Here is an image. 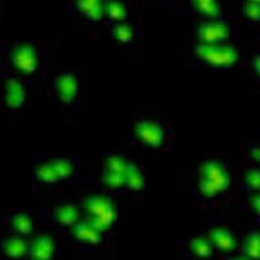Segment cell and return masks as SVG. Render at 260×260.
<instances>
[{
    "label": "cell",
    "mask_w": 260,
    "mask_h": 260,
    "mask_svg": "<svg viewBox=\"0 0 260 260\" xmlns=\"http://www.w3.org/2000/svg\"><path fill=\"white\" fill-rule=\"evenodd\" d=\"M231 186L229 175L224 163L217 159L202 162L198 167V191L205 198L221 194Z\"/></svg>",
    "instance_id": "1"
},
{
    "label": "cell",
    "mask_w": 260,
    "mask_h": 260,
    "mask_svg": "<svg viewBox=\"0 0 260 260\" xmlns=\"http://www.w3.org/2000/svg\"><path fill=\"white\" fill-rule=\"evenodd\" d=\"M86 220L100 232L108 231L117 220V208L111 198L103 194H90L82 204Z\"/></svg>",
    "instance_id": "2"
},
{
    "label": "cell",
    "mask_w": 260,
    "mask_h": 260,
    "mask_svg": "<svg viewBox=\"0 0 260 260\" xmlns=\"http://www.w3.org/2000/svg\"><path fill=\"white\" fill-rule=\"evenodd\" d=\"M194 51L198 59H201L202 62L220 69L232 68L239 61V51L229 45L201 42L196 46Z\"/></svg>",
    "instance_id": "3"
},
{
    "label": "cell",
    "mask_w": 260,
    "mask_h": 260,
    "mask_svg": "<svg viewBox=\"0 0 260 260\" xmlns=\"http://www.w3.org/2000/svg\"><path fill=\"white\" fill-rule=\"evenodd\" d=\"M74 165L70 159H50L34 169V179L45 185L61 182L73 174Z\"/></svg>",
    "instance_id": "4"
},
{
    "label": "cell",
    "mask_w": 260,
    "mask_h": 260,
    "mask_svg": "<svg viewBox=\"0 0 260 260\" xmlns=\"http://www.w3.org/2000/svg\"><path fill=\"white\" fill-rule=\"evenodd\" d=\"M134 135L140 143L148 148L160 147L165 142V131L159 121L143 119L134 125Z\"/></svg>",
    "instance_id": "5"
},
{
    "label": "cell",
    "mask_w": 260,
    "mask_h": 260,
    "mask_svg": "<svg viewBox=\"0 0 260 260\" xmlns=\"http://www.w3.org/2000/svg\"><path fill=\"white\" fill-rule=\"evenodd\" d=\"M10 63L16 72L32 74L37 70V50L31 43H16L10 51Z\"/></svg>",
    "instance_id": "6"
},
{
    "label": "cell",
    "mask_w": 260,
    "mask_h": 260,
    "mask_svg": "<svg viewBox=\"0 0 260 260\" xmlns=\"http://www.w3.org/2000/svg\"><path fill=\"white\" fill-rule=\"evenodd\" d=\"M197 35L201 42L220 43L229 38L231 28L224 20L210 19L198 26Z\"/></svg>",
    "instance_id": "7"
},
{
    "label": "cell",
    "mask_w": 260,
    "mask_h": 260,
    "mask_svg": "<svg viewBox=\"0 0 260 260\" xmlns=\"http://www.w3.org/2000/svg\"><path fill=\"white\" fill-rule=\"evenodd\" d=\"M72 8L92 23H98L105 16V0H70Z\"/></svg>",
    "instance_id": "8"
},
{
    "label": "cell",
    "mask_w": 260,
    "mask_h": 260,
    "mask_svg": "<svg viewBox=\"0 0 260 260\" xmlns=\"http://www.w3.org/2000/svg\"><path fill=\"white\" fill-rule=\"evenodd\" d=\"M55 94L59 100L70 104L74 99L77 98L78 93V80L74 74L61 73L55 77L54 81Z\"/></svg>",
    "instance_id": "9"
},
{
    "label": "cell",
    "mask_w": 260,
    "mask_h": 260,
    "mask_svg": "<svg viewBox=\"0 0 260 260\" xmlns=\"http://www.w3.org/2000/svg\"><path fill=\"white\" fill-rule=\"evenodd\" d=\"M3 100L4 104L11 109H18L23 105L26 100V90L23 88V84L18 78H6L3 85Z\"/></svg>",
    "instance_id": "10"
},
{
    "label": "cell",
    "mask_w": 260,
    "mask_h": 260,
    "mask_svg": "<svg viewBox=\"0 0 260 260\" xmlns=\"http://www.w3.org/2000/svg\"><path fill=\"white\" fill-rule=\"evenodd\" d=\"M54 252V240L49 235H38L30 243L28 256L34 260H49L53 257Z\"/></svg>",
    "instance_id": "11"
},
{
    "label": "cell",
    "mask_w": 260,
    "mask_h": 260,
    "mask_svg": "<svg viewBox=\"0 0 260 260\" xmlns=\"http://www.w3.org/2000/svg\"><path fill=\"white\" fill-rule=\"evenodd\" d=\"M101 232L99 231L93 224H90L88 220H78L73 225V236L74 239L82 244L90 245V247H96L100 244L101 241Z\"/></svg>",
    "instance_id": "12"
},
{
    "label": "cell",
    "mask_w": 260,
    "mask_h": 260,
    "mask_svg": "<svg viewBox=\"0 0 260 260\" xmlns=\"http://www.w3.org/2000/svg\"><path fill=\"white\" fill-rule=\"evenodd\" d=\"M53 220L61 226H73L80 220V209L73 204H62L53 210Z\"/></svg>",
    "instance_id": "13"
},
{
    "label": "cell",
    "mask_w": 260,
    "mask_h": 260,
    "mask_svg": "<svg viewBox=\"0 0 260 260\" xmlns=\"http://www.w3.org/2000/svg\"><path fill=\"white\" fill-rule=\"evenodd\" d=\"M129 6L127 0H105L104 19L115 23L125 22L128 18Z\"/></svg>",
    "instance_id": "14"
},
{
    "label": "cell",
    "mask_w": 260,
    "mask_h": 260,
    "mask_svg": "<svg viewBox=\"0 0 260 260\" xmlns=\"http://www.w3.org/2000/svg\"><path fill=\"white\" fill-rule=\"evenodd\" d=\"M210 243L213 247L221 251V252H232L236 248V239L232 232H229L228 229L216 228L213 229L209 235Z\"/></svg>",
    "instance_id": "15"
},
{
    "label": "cell",
    "mask_w": 260,
    "mask_h": 260,
    "mask_svg": "<svg viewBox=\"0 0 260 260\" xmlns=\"http://www.w3.org/2000/svg\"><path fill=\"white\" fill-rule=\"evenodd\" d=\"M30 243L24 240V236H11L3 241V252L12 259H22L28 255Z\"/></svg>",
    "instance_id": "16"
},
{
    "label": "cell",
    "mask_w": 260,
    "mask_h": 260,
    "mask_svg": "<svg viewBox=\"0 0 260 260\" xmlns=\"http://www.w3.org/2000/svg\"><path fill=\"white\" fill-rule=\"evenodd\" d=\"M191 8L197 14L210 19H220L222 16L221 4L218 0H190Z\"/></svg>",
    "instance_id": "17"
},
{
    "label": "cell",
    "mask_w": 260,
    "mask_h": 260,
    "mask_svg": "<svg viewBox=\"0 0 260 260\" xmlns=\"http://www.w3.org/2000/svg\"><path fill=\"white\" fill-rule=\"evenodd\" d=\"M10 226L19 236H30L34 232V224H32L31 217L24 212H18V213L12 214L10 217Z\"/></svg>",
    "instance_id": "18"
},
{
    "label": "cell",
    "mask_w": 260,
    "mask_h": 260,
    "mask_svg": "<svg viewBox=\"0 0 260 260\" xmlns=\"http://www.w3.org/2000/svg\"><path fill=\"white\" fill-rule=\"evenodd\" d=\"M144 186V177L140 167L135 162H129L125 171V187L129 190L139 191Z\"/></svg>",
    "instance_id": "19"
},
{
    "label": "cell",
    "mask_w": 260,
    "mask_h": 260,
    "mask_svg": "<svg viewBox=\"0 0 260 260\" xmlns=\"http://www.w3.org/2000/svg\"><path fill=\"white\" fill-rule=\"evenodd\" d=\"M243 257L253 260L260 259V232H251L244 237Z\"/></svg>",
    "instance_id": "20"
},
{
    "label": "cell",
    "mask_w": 260,
    "mask_h": 260,
    "mask_svg": "<svg viewBox=\"0 0 260 260\" xmlns=\"http://www.w3.org/2000/svg\"><path fill=\"white\" fill-rule=\"evenodd\" d=\"M190 252L194 255L198 259H205L209 257L213 252V244L210 243V240L205 239V237H194L190 241Z\"/></svg>",
    "instance_id": "21"
},
{
    "label": "cell",
    "mask_w": 260,
    "mask_h": 260,
    "mask_svg": "<svg viewBox=\"0 0 260 260\" xmlns=\"http://www.w3.org/2000/svg\"><path fill=\"white\" fill-rule=\"evenodd\" d=\"M101 179H103V183L105 186L108 189H112V190H120V189L125 187V174L104 170L103 175H101Z\"/></svg>",
    "instance_id": "22"
},
{
    "label": "cell",
    "mask_w": 260,
    "mask_h": 260,
    "mask_svg": "<svg viewBox=\"0 0 260 260\" xmlns=\"http://www.w3.org/2000/svg\"><path fill=\"white\" fill-rule=\"evenodd\" d=\"M112 35L117 42L127 43L134 38V28L128 23L120 22V23H116L113 26Z\"/></svg>",
    "instance_id": "23"
},
{
    "label": "cell",
    "mask_w": 260,
    "mask_h": 260,
    "mask_svg": "<svg viewBox=\"0 0 260 260\" xmlns=\"http://www.w3.org/2000/svg\"><path fill=\"white\" fill-rule=\"evenodd\" d=\"M128 163L124 159V156L121 155H111L105 159L104 170L113 171V173H120V174H125Z\"/></svg>",
    "instance_id": "24"
},
{
    "label": "cell",
    "mask_w": 260,
    "mask_h": 260,
    "mask_svg": "<svg viewBox=\"0 0 260 260\" xmlns=\"http://www.w3.org/2000/svg\"><path fill=\"white\" fill-rule=\"evenodd\" d=\"M244 183L249 190H260V169H249L244 175Z\"/></svg>",
    "instance_id": "25"
},
{
    "label": "cell",
    "mask_w": 260,
    "mask_h": 260,
    "mask_svg": "<svg viewBox=\"0 0 260 260\" xmlns=\"http://www.w3.org/2000/svg\"><path fill=\"white\" fill-rule=\"evenodd\" d=\"M243 12L244 15L252 22H260V3H253V2H244L243 6Z\"/></svg>",
    "instance_id": "26"
},
{
    "label": "cell",
    "mask_w": 260,
    "mask_h": 260,
    "mask_svg": "<svg viewBox=\"0 0 260 260\" xmlns=\"http://www.w3.org/2000/svg\"><path fill=\"white\" fill-rule=\"evenodd\" d=\"M252 210L255 212V213L257 214V216H260V193L256 196H253L252 198Z\"/></svg>",
    "instance_id": "27"
},
{
    "label": "cell",
    "mask_w": 260,
    "mask_h": 260,
    "mask_svg": "<svg viewBox=\"0 0 260 260\" xmlns=\"http://www.w3.org/2000/svg\"><path fill=\"white\" fill-rule=\"evenodd\" d=\"M251 155H252L253 159L260 163V146L252 148V151H251Z\"/></svg>",
    "instance_id": "28"
},
{
    "label": "cell",
    "mask_w": 260,
    "mask_h": 260,
    "mask_svg": "<svg viewBox=\"0 0 260 260\" xmlns=\"http://www.w3.org/2000/svg\"><path fill=\"white\" fill-rule=\"evenodd\" d=\"M253 70L260 77V55L255 57V59H253Z\"/></svg>",
    "instance_id": "29"
},
{
    "label": "cell",
    "mask_w": 260,
    "mask_h": 260,
    "mask_svg": "<svg viewBox=\"0 0 260 260\" xmlns=\"http://www.w3.org/2000/svg\"><path fill=\"white\" fill-rule=\"evenodd\" d=\"M244 2H253V3H260V0H244Z\"/></svg>",
    "instance_id": "30"
}]
</instances>
